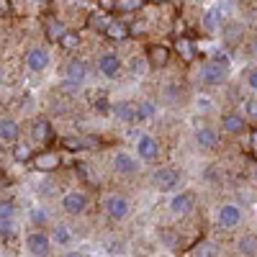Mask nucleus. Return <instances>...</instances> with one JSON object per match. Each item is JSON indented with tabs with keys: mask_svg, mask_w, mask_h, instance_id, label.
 Segmentation results:
<instances>
[{
	"mask_svg": "<svg viewBox=\"0 0 257 257\" xmlns=\"http://www.w3.org/2000/svg\"><path fill=\"white\" fill-rule=\"evenodd\" d=\"M180 185V173L175 167H160L152 173V188L160 193H173Z\"/></svg>",
	"mask_w": 257,
	"mask_h": 257,
	"instance_id": "1",
	"label": "nucleus"
},
{
	"mask_svg": "<svg viewBox=\"0 0 257 257\" xmlns=\"http://www.w3.org/2000/svg\"><path fill=\"white\" fill-rule=\"evenodd\" d=\"M103 208H105V216L111 221H123L128 216V198L121 196V193H111V196L103 201Z\"/></svg>",
	"mask_w": 257,
	"mask_h": 257,
	"instance_id": "2",
	"label": "nucleus"
},
{
	"mask_svg": "<svg viewBox=\"0 0 257 257\" xmlns=\"http://www.w3.org/2000/svg\"><path fill=\"white\" fill-rule=\"evenodd\" d=\"M88 196H85L82 190H70L62 196V208L64 213H70V216H82L85 211H88Z\"/></svg>",
	"mask_w": 257,
	"mask_h": 257,
	"instance_id": "3",
	"label": "nucleus"
},
{
	"mask_svg": "<svg viewBox=\"0 0 257 257\" xmlns=\"http://www.w3.org/2000/svg\"><path fill=\"white\" fill-rule=\"evenodd\" d=\"M226 67H221V64L219 62H203L201 64V70H198V80L203 82V85H211V88H213V85H221L224 80H226Z\"/></svg>",
	"mask_w": 257,
	"mask_h": 257,
	"instance_id": "4",
	"label": "nucleus"
},
{
	"mask_svg": "<svg viewBox=\"0 0 257 257\" xmlns=\"http://www.w3.org/2000/svg\"><path fill=\"white\" fill-rule=\"evenodd\" d=\"M26 249L34 257H49L52 254V237L44 231H31L26 237Z\"/></svg>",
	"mask_w": 257,
	"mask_h": 257,
	"instance_id": "5",
	"label": "nucleus"
},
{
	"mask_svg": "<svg viewBox=\"0 0 257 257\" xmlns=\"http://www.w3.org/2000/svg\"><path fill=\"white\" fill-rule=\"evenodd\" d=\"M137 157L142 162H155L160 157V142L149 134H139L137 137Z\"/></svg>",
	"mask_w": 257,
	"mask_h": 257,
	"instance_id": "6",
	"label": "nucleus"
},
{
	"mask_svg": "<svg viewBox=\"0 0 257 257\" xmlns=\"http://www.w3.org/2000/svg\"><path fill=\"white\" fill-rule=\"evenodd\" d=\"M216 221L221 229H237L242 224V208L237 203H224L216 213Z\"/></svg>",
	"mask_w": 257,
	"mask_h": 257,
	"instance_id": "7",
	"label": "nucleus"
},
{
	"mask_svg": "<svg viewBox=\"0 0 257 257\" xmlns=\"http://www.w3.org/2000/svg\"><path fill=\"white\" fill-rule=\"evenodd\" d=\"M193 206H196V196H193L190 190L175 193V196L170 198V211H173L175 216H185V213L193 211Z\"/></svg>",
	"mask_w": 257,
	"mask_h": 257,
	"instance_id": "8",
	"label": "nucleus"
},
{
	"mask_svg": "<svg viewBox=\"0 0 257 257\" xmlns=\"http://www.w3.org/2000/svg\"><path fill=\"white\" fill-rule=\"evenodd\" d=\"M98 72H100L103 77H116V75L121 72V59H118V54H113V52L100 54V57H98Z\"/></svg>",
	"mask_w": 257,
	"mask_h": 257,
	"instance_id": "9",
	"label": "nucleus"
},
{
	"mask_svg": "<svg viewBox=\"0 0 257 257\" xmlns=\"http://www.w3.org/2000/svg\"><path fill=\"white\" fill-rule=\"evenodd\" d=\"M26 64L31 72H44L49 67V52L41 49V47H34L26 52Z\"/></svg>",
	"mask_w": 257,
	"mask_h": 257,
	"instance_id": "10",
	"label": "nucleus"
},
{
	"mask_svg": "<svg viewBox=\"0 0 257 257\" xmlns=\"http://www.w3.org/2000/svg\"><path fill=\"white\" fill-rule=\"evenodd\" d=\"M113 170L118 175H134L139 170V162H137V157H132L128 152H116L113 155Z\"/></svg>",
	"mask_w": 257,
	"mask_h": 257,
	"instance_id": "11",
	"label": "nucleus"
},
{
	"mask_svg": "<svg viewBox=\"0 0 257 257\" xmlns=\"http://www.w3.org/2000/svg\"><path fill=\"white\" fill-rule=\"evenodd\" d=\"M85 77H88V64H85L82 59H70L67 64H64V80L82 85Z\"/></svg>",
	"mask_w": 257,
	"mask_h": 257,
	"instance_id": "12",
	"label": "nucleus"
},
{
	"mask_svg": "<svg viewBox=\"0 0 257 257\" xmlns=\"http://www.w3.org/2000/svg\"><path fill=\"white\" fill-rule=\"evenodd\" d=\"M18 137H21L18 121H16V118H8V116L0 118V142H6V144H18Z\"/></svg>",
	"mask_w": 257,
	"mask_h": 257,
	"instance_id": "13",
	"label": "nucleus"
},
{
	"mask_svg": "<svg viewBox=\"0 0 257 257\" xmlns=\"http://www.w3.org/2000/svg\"><path fill=\"white\" fill-rule=\"evenodd\" d=\"M113 116L121 123H137V105L132 100H118L113 103Z\"/></svg>",
	"mask_w": 257,
	"mask_h": 257,
	"instance_id": "14",
	"label": "nucleus"
},
{
	"mask_svg": "<svg viewBox=\"0 0 257 257\" xmlns=\"http://www.w3.org/2000/svg\"><path fill=\"white\" fill-rule=\"evenodd\" d=\"M196 142L201 149H216L219 147V134H216V128H211V126H201L198 132H196Z\"/></svg>",
	"mask_w": 257,
	"mask_h": 257,
	"instance_id": "15",
	"label": "nucleus"
},
{
	"mask_svg": "<svg viewBox=\"0 0 257 257\" xmlns=\"http://www.w3.org/2000/svg\"><path fill=\"white\" fill-rule=\"evenodd\" d=\"M221 126H224V132L231 134V137H239V134L247 132V121L242 116H237V113H226L221 118Z\"/></svg>",
	"mask_w": 257,
	"mask_h": 257,
	"instance_id": "16",
	"label": "nucleus"
},
{
	"mask_svg": "<svg viewBox=\"0 0 257 257\" xmlns=\"http://www.w3.org/2000/svg\"><path fill=\"white\" fill-rule=\"evenodd\" d=\"M34 167L41 170V173H52V170L59 167V155L57 152H41L34 157Z\"/></svg>",
	"mask_w": 257,
	"mask_h": 257,
	"instance_id": "17",
	"label": "nucleus"
},
{
	"mask_svg": "<svg viewBox=\"0 0 257 257\" xmlns=\"http://www.w3.org/2000/svg\"><path fill=\"white\" fill-rule=\"evenodd\" d=\"M105 36H108L111 41H126L128 39V26L123 24V21H118V18H113L111 24H108V29L103 31Z\"/></svg>",
	"mask_w": 257,
	"mask_h": 257,
	"instance_id": "18",
	"label": "nucleus"
},
{
	"mask_svg": "<svg viewBox=\"0 0 257 257\" xmlns=\"http://www.w3.org/2000/svg\"><path fill=\"white\" fill-rule=\"evenodd\" d=\"M111 21H113V18L108 16V11H93L90 18H88V26H90L93 31H105Z\"/></svg>",
	"mask_w": 257,
	"mask_h": 257,
	"instance_id": "19",
	"label": "nucleus"
},
{
	"mask_svg": "<svg viewBox=\"0 0 257 257\" xmlns=\"http://www.w3.org/2000/svg\"><path fill=\"white\" fill-rule=\"evenodd\" d=\"M44 31H47V39H52V41H59L64 34H67V26H64L59 18H47Z\"/></svg>",
	"mask_w": 257,
	"mask_h": 257,
	"instance_id": "20",
	"label": "nucleus"
},
{
	"mask_svg": "<svg viewBox=\"0 0 257 257\" xmlns=\"http://www.w3.org/2000/svg\"><path fill=\"white\" fill-rule=\"evenodd\" d=\"M149 62H152L155 64V67H165V64H167V59H170V52L165 49V47H149Z\"/></svg>",
	"mask_w": 257,
	"mask_h": 257,
	"instance_id": "21",
	"label": "nucleus"
},
{
	"mask_svg": "<svg viewBox=\"0 0 257 257\" xmlns=\"http://www.w3.org/2000/svg\"><path fill=\"white\" fill-rule=\"evenodd\" d=\"M52 242H57V244H70V242H72L70 229L64 226V224H54V229H52Z\"/></svg>",
	"mask_w": 257,
	"mask_h": 257,
	"instance_id": "22",
	"label": "nucleus"
},
{
	"mask_svg": "<svg viewBox=\"0 0 257 257\" xmlns=\"http://www.w3.org/2000/svg\"><path fill=\"white\" fill-rule=\"evenodd\" d=\"M155 103L152 100H139V105H137V121H147V118H152L155 116Z\"/></svg>",
	"mask_w": 257,
	"mask_h": 257,
	"instance_id": "23",
	"label": "nucleus"
},
{
	"mask_svg": "<svg viewBox=\"0 0 257 257\" xmlns=\"http://www.w3.org/2000/svg\"><path fill=\"white\" fill-rule=\"evenodd\" d=\"M221 26V18H219V11L216 8H211V11H206V16H203V29L206 31H216Z\"/></svg>",
	"mask_w": 257,
	"mask_h": 257,
	"instance_id": "24",
	"label": "nucleus"
},
{
	"mask_svg": "<svg viewBox=\"0 0 257 257\" xmlns=\"http://www.w3.org/2000/svg\"><path fill=\"white\" fill-rule=\"evenodd\" d=\"M242 34H244V29H242L239 24H229V26H224V39L229 41V44H237V41L242 39Z\"/></svg>",
	"mask_w": 257,
	"mask_h": 257,
	"instance_id": "25",
	"label": "nucleus"
},
{
	"mask_svg": "<svg viewBox=\"0 0 257 257\" xmlns=\"http://www.w3.org/2000/svg\"><path fill=\"white\" fill-rule=\"evenodd\" d=\"M239 249H242V254H257V237L254 234H247V237H242L239 239Z\"/></svg>",
	"mask_w": 257,
	"mask_h": 257,
	"instance_id": "26",
	"label": "nucleus"
},
{
	"mask_svg": "<svg viewBox=\"0 0 257 257\" xmlns=\"http://www.w3.org/2000/svg\"><path fill=\"white\" fill-rule=\"evenodd\" d=\"M77 44H80V36H77L75 31H67V34L59 39V47L67 49V52H70V49H77Z\"/></svg>",
	"mask_w": 257,
	"mask_h": 257,
	"instance_id": "27",
	"label": "nucleus"
},
{
	"mask_svg": "<svg viewBox=\"0 0 257 257\" xmlns=\"http://www.w3.org/2000/svg\"><path fill=\"white\" fill-rule=\"evenodd\" d=\"M142 6V0H116V11L118 13H132Z\"/></svg>",
	"mask_w": 257,
	"mask_h": 257,
	"instance_id": "28",
	"label": "nucleus"
},
{
	"mask_svg": "<svg viewBox=\"0 0 257 257\" xmlns=\"http://www.w3.org/2000/svg\"><path fill=\"white\" fill-rule=\"evenodd\" d=\"M47 134H49V123H47L44 118L34 121V137H36V139H44Z\"/></svg>",
	"mask_w": 257,
	"mask_h": 257,
	"instance_id": "29",
	"label": "nucleus"
},
{
	"mask_svg": "<svg viewBox=\"0 0 257 257\" xmlns=\"http://www.w3.org/2000/svg\"><path fill=\"white\" fill-rule=\"evenodd\" d=\"M178 52L183 54V59H185V62H190V59H193V47L188 44V39H178Z\"/></svg>",
	"mask_w": 257,
	"mask_h": 257,
	"instance_id": "30",
	"label": "nucleus"
},
{
	"mask_svg": "<svg viewBox=\"0 0 257 257\" xmlns=\"http://www.w3.org/2000/svg\"><path fill=\"white\" fill-rule=\"evenodd\" d=\"M196 257H216V247L211 242H203L201 247H196Z\"/></svg>",
	"mask_w": 257,
	"mask_h": 257,
	"instance_id": "31",
	"label": "nucleus"
},
{
	"mask_svg": "<svg viewBox=\"0 0 257 257\" xmlns=\"http://www.w3.org/2000/svg\"><path fill=\"white\" fill-rule=\"evenodd\" d=\"M244 116H247L249 121H257V98H249V100L244 103Z\"/></svg>",
	"mask_w": 257,
	"mask_h": 257,
	"instance_id": "32",
	"label": "nucleus"
},
{
	"mask_svg": "<svg viewBox=\"0 0 257 257\" xmlns=\"http://www.w3.org/2000/svg\"><path fill=\"white\" fill-rule=\"evenodd\" d=\"M13 216V203L11 201H0V221H8Z\"/></svg>",
	"mask_w": 257,
	"mask_h": 257,
	"instance_id": "33",
	"label": "nucleus"
},
{
	"mask_svg": "<svg viewBox=\"0 0 257 257\" xmlns=\"http://www.w3.org/2000/svg\"><path fill=\"white\" fill-rule=\"evenodd\" d=\"M144 67H147L144 57H134V59H132V72H134V75H142V72H144Z\"/></svg>",
	"mask_w": 257,
	"mask_h": 257,
	"instance_id": "34",
	"label": "nucleus"
},
{
	"mask_svg": "<svg viewBox=\"0 0 257 257\" xmlns=\"http://www.w3.org/2000/svg\"><path fill=\"white\" fill-rule=\"evenodd\" d=\"M247 85H249V88L257 93V67H252V70L247 72Z\"/></svg>",
	"mask_w": 257,
	"mask_h": 257,
	"instance_id": "35",
	"label": "nucleus"
},
{
	"mask_svg": "<svg viewBox=\"0 0 257 257\" xmlns=\"http://www.w3.org/2000/svg\"><path fill=\"white\" fill-rule=\"evenodd\" d=\"M103 11H116V0H98Z\"/></svg>",
	"mask_w": 257,
	"mask_h": 257,
	"instance_id": "36",
	"label": "nucleus"
},
{
	"mask_svg": "<svg viewBox=\"0 0 257 257\" xmlns=\"http://www.w3.org/2000/svg\"><path fill=\"white\" fill-rule=\"evenodd\" d=\"M213 62H219L221 67H226V70H229V57H226V54H216V57H213Z\"/></svg>",
	"mask_w": 257,
	"mask_h": 257,
	"instance_id": "37",
	"label": "nucleus"
},
{
	"mask_svg": "<svg viewBox=\"0 0 257 257\" xmlns=\"http://www.w3.org/2000/svg\"><path fill=\"white\" fill-rule=\"evenodd\" d=\"M249 54H252V57L257 59V36L252 39V44H249Z\"/></svg>",
	"mask_w": 257,
	"mask_h": 257,
	"instance_id": "38",
	"label": "nucleus"
},
{
	"mask_svg": "<svg viewBox=\"0 0 257 257\" xmlns=\"http://www.w3.org/2000/svg\"><path fill=\"white\" fill-rule=\"evenodd\" d=\"M249 142H252V149L257 152V132H252V134H249Z\"/></svg>",
	"mask_w": 257,
	"mask_h": 257,
	"instance_id": "39",
	"label": "nucleus"
},
{
	"mask_svg": "<svg viewBox=\"0 0 257 257\" xmlns=\"http://www.w3.org/2000/svg\"><path fill=\"white\" fill-rule=\"evenodd\" d=\"M62 257H82L80 252H67V254H62Z\"/></svg>",
	"mask_w": 257,
	"mask_h": 257,
	"instance_id": "40",
	"label": "nucleus"
},
{
	"mask_svg": "<svg viewBox=\"0 0 257 257\" xmlns=\"http://www.w3.org/2000/svg\"><path fill=\"white\" fill-rule=\"evenodd\" d=\"M31 3H47V0H31Z\"/></svg>",
	"mask_w": 257,
	"mask_h": 257,
	"instance_id": "41",
	"label": "nucleus"
},
{
	"mask_svg": "<svg viewBox=\"0 0 257 257\" xmlns=\"http://www.w3.org/2000/svg\"><path fill=\"white\" fill-rule=\"evenodd\" d=\"M149 3H165V0H149Z\"/></svg>",
	"mask_w": 257,
	"mask_h": 257,
	"instance_id": "42",
	"label": "nucleus"
},
{
	"mask_svg": "<svg viewBox=\"0 0 257 257\" xmlns=\"http://www.w3.org/2000/svg\"><path fill=\"white\" fill-rule=\"evenodd\" d=\"M254 183H257V170H254Z\"/></svg>",
	"mask_w": 257,
	"mask_h": 257,
	"instance_id": "43",
	"label": "nucleus"
},
{
	"mask_svg": "<svg viewBox=\"0 0 257 257\" xmlns=\"http://www.w3.org/2000/svg\"><path fill=\"white\" fill-rule=\"evenodd\" d=\"M0 82H3V72H0Z\"/></svg>",
	"mask_w": 257,
	"mask_h": 257,
	"instance_id": "44",
	"label": "nucleus"
}]
</instances>
